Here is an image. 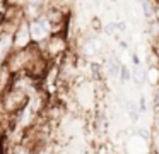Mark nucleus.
Segmentation results:
<instances>
[{
  "label": "nucleus",
  "mask_w": 159,
  "mask_h": 154,
  "mask_svg": "<svg viewBox=\"0 0 159 154\" xmlns=\"http://www.w3.org/2000/svg\"><path fill=\"white\" fill-rule=\"evenodd\" d=\"M156 53H157V55H159V46H156Z\"/></svg>",
  "instance_id": "9d476101"
},
{
  "label": "nucleus",
  "mask_w": 159,
  "mask_h": 154,
  "mask_svg": "<svg viewBox=\"0 0 159 154\" xmlns=\"http://www.w3.org/2000/svg\"><path fill=\"white\" fill-rule=\"evenodd\" d=\"M99 41L98 40H89V41H86L84 43V53H87V55H94L98 50H99Z\"/></svg>",
  "instance_id": "7ed1b4c3"
},
{
  "label": "nucleus",
  "mask_w": 159,
  "mask_h": 154,
  "mask_svg": "<svg viewBox=\"0 0 159 154\" xmlns=\"http://www.w3.org/2000/svg\"><path fill=\"white\" fill-rule=\"evenodd\" d=\"M154 16H156V17H157V19H159V7H157V9L154 10Z\"/></svg>",
  "instance_id": "6e6552de"
},
{
  "label": "nucleus",
  "mask_w": 159,
  "mask_h": 154,
  "mask_svg": "<svg viewBox=\"0 0 159 154\" xmlns=\"http://www.w3.org/2000/svg\"><path fill=\"white\" fill-rule=\"evenodd\" d=\"M50 31H52V24L46 21V17L38 21H33L29 24V36L34 41H43L50 36Z\"/></svg>",
  "instance_id": "f257e3e1"
},
{
  "label": "nucleus",
  "mask_w": 159,
  "mask_h": 154,
  "mask_svg": "<svg viewBox=\"0 0 159 154\" xmlns=\"http://www.w3.org/2000/svg\"><path fill=\"white\" fill-rule=\"evenodd\" d=\"M156 146H157V151H159V135H157V139H156Z\"/></svg>",
  "instance_id": "1a4fd4ad"
},
{
  "label": "nucleus",
  "mask_w": 159,
  "mask_h": 154,
  "mask_svg": "<svg viewBox=\"0 0 159 154\" xmlns=\"http://www.w3.org/2000/svg\"><path fill=\"white\" fill-rule=\"evenodd\" d=\"M26 2H28V5H31V7H36V9H38V7L43 3V0H26Z\"/></svg>",
  "instance_id": "423d86ee"
},
{
  "label": "nucleus",
  "mask_w": 159,
  "mask_h": 154,
  "mask_svg": "<svg viewBox=\"0 0 159 154\" xmlns=\"http://www.w3.org/2000/svg\"><path fill=\"white\" fill-rule=\"evenodd\" d=\"M156 105H157V108H159V91H157V94H156Z\"/></svg>",
  "instance_id": "0eeeda50"
},
{
  "label": "nucleus",
  "mask_w": 159,
  "mask_h": 154,
  "mask_svg": "<svg viewBox=\"0 0 159 154\" xmlns=\"http://www.w3.org/2000/svg\"><path fill=\"white\" fill-rule=\"evenodd\" d=\"M111 2H116V0H111Z\"/></svg>",
  "instance_id": "9b49d317"
},
{
  "label": "nucleus",
  "mask_w": 159,
  "mask_h": 154,
  "mask_svg": "<svg viewBox=\"0 0 159 154\" xmlns=\"http://www.w3.org/2000/svg\"><path fill=\"white\" fill-rule=\"evenodd\" d=\"M120 75H121V81H123V82L130 79V72H128V68L125 67V65H123V67H120Z\"/></svg>",
  "instance_id": "39448f33"
},
{
  "label": "nucleus",
  "mask_w": 159,
  "mask_h": 154,
  "mask_svg": "<svg viewBox=\"0 0 159 154\" xmlns=\"http://www.w3.org/2000/svg\"><path fill=\"white\" fill-rule=\"evenodd\" d=\"M29 41H31V36H29V24H22L21 27H19V31L16 33V38H14V44L19 48H24L29 44Z\"/></svg>",
  "instance_id": "f03ea898"
},
{
  "label": "nucleus",
  "mask_w": 159,
  "mask_h": 154,
  "mask_svg": "<svg viewBox=\"0 0 159 154\" xmlns=\"http://www.w3.org/2000/svg\"><path fill=\"white\" fill-rule=\"evenodd\" d=\"M147 77H149V81H151L152 84H154V82H157L159 81V70L156 67H152L151 70L147 72Z\"/></svg>",
  "instance_id": "20e7f679"
}]
</instances>
